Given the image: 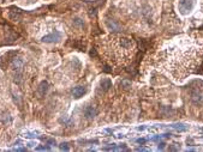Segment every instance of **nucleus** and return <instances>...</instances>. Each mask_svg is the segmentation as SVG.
<instances>
[{
	"label": "nucleus",
	"instance_id": "obj_1",
	"mask_svg": "<svg viewBox=\"0 0 203 152\" xmlns=\"http://www.w3.org/2000/svg\"><path fill=\"white\" fill-rule=\"evenodd\" d=\"M203 34L180 35L162 44L155 57V66L173 80L182 81L201 64Z\"/></svg>",
	"mask_w": 203,
	"mask_h": 152
},
{
	"label": "nucleus",
	"instance_id": "obj_2",
	"mask_svg": "<svg viewBox=\"0 0 203 152\" xmlns=\"http://www.w3.org/2000/svg\"><path fill=\"white\" fill-rule=\"evenodd\" d=\"M97 50L109 65L126 66L135 55L136 43L129 36L112 34L97 40Z\"/></svg>",
	"mask_w": 203,
	"mask_h": 152
},
{
	"label": "nucleus",
	"instance_id": "obj_3",
	"mask_svg": "<svg viewBox=\"0 0 203 152\" xmlns=\"http://www.w3.org/2000/svg\"><path fill=\"white\" fill-rule=\"evenodd\" d=\"M195 5H196V0H178L177 3L178 11L183 16L191 13L195 9Z\"/></svg>",
	"mask_w": 203,
	"mask_h": 152
},
{
	"label": "nucleus",
	"instance_id": "obj_4",
	"mask_svg": "<svg viewBox=\"0 0 203 152\" xmlns=\"http://www.w3.org/2000/svg\"><path fill=\"white\" fill-rule=\"evenodd\" d=\"M10 67H11V70H12L13 72H16L18 76H21L22 70H23V67H24V61H23L21 57L15 56V57H12L11 63H10Z\"/></svg>",
	"mask_w": 203,
	"mask_h": 152
},
{
	"label": "nucleus",
	"instance_id": "obj_5",
	"mask_svg": "<svg viewBox=\"0 0 203 152\" xmlns=\"http://www.w3.org/2000/svg\"><path fill=\"white\" fill-rule=\"evenodd\" d=\"M62 39V33L60 31H53L48 35H45L42 37V42L45 43H54V42H58Z\"/></svg>",
	"mask_w": 203,
	"mask_h": 152
},
{
	"label": "nucleus",
	"instance_id": "obj_6",
	"mask_svg": "<svg viewBox=\"0 0 203 152\" xmlns=\"http://www.w3.org/2000/svg\"><path fill=\"white\" fill-rule=\"evenodd\" d=\"M83 114H84V116H85V119H86V120H93V119L96 116L97 111H96V109H95L94 107L88 105V107H85V109H84Z\"/></svg>",
	"mask_w": 203,
	"mask_h": 152
},
{
	"label": "nucleus",
	"instance_id": "obj_7",
	"mask_svg": "<svg viewBox=\"0 0 203 152\" xmlns=\"http://www.w3.org/2000/svg\"><path fill=\"white\" fill-rule=\"evenodd\" d=\"M99 87H100V90H101L102 94L106 92V91H108V90L112 87V81H111V79H108V78L102 79V80L100 81V84H99Z\"/></svg>",
	"mask_w": 203,
	"mask_h": 152
},
{
	"label": "nucleus",
	"instance_id": "obj_8",
	"mask_svg": "<svg viewBox=\"0 0 203 152\" xmlns=\"http://www.w3.org/2000/svg\"><path fill=\"white\" fill-rule=\"evenodd\" d=\"M84 94H85V87L82 86V85H78V86L73 87V90H72V97L73 98H81Z\"/></svg>",
	"mask_w": 203,
	"mask_h": 152
},
{
	"label": "nucleus",
	"instance_id": "obj_9",
	"mask_svg": "<svg viewBox=\"0 0 203 152\" xmlns=\"http://www.w3.org/2000/svg\"><path fill=\"white\" fill-rule=\"evenodd\" d=\"M47 91H48V83L47 81H41L40 85H39V89H37V95L40 97H42V96H45L47 94Z\"/></svg>",
	"mask_w": 203,
	"mask_h": 152
},
{
	"label": "nucleus",
	"instance_id": "obj_10",
	"mask_svg": "<svg viewBox=\"0 0 203 152\" xmlns=\"http://www.w3.org/2000/svg\"><path fill=\"white\" fill-rule=\"evenodd\" d=\"M9 18L11 20H13V22H18L22 18V16H21L19 11H10L9 12Z\"/></svg>",
	"mask_w": 203,
	"mask_h": 152
},
{
	"label": "nucleus",
	"instance_id": "obj_11",
	"mask_svg": "<svg viewBox=\"0 0 203 152\" xmlns=\"http://www.w3.org/2000/svg\"><path fill=\"white\" fill-rule=\"evenodd\" d=\"M192 101L196 103H201L203 101V94L199 92V91H195L192 92Z\"/></svg>",
	"mask_w": 203,
	"mask_h": 152
},
{
	"label": "nucleus",
	"instance_id": "obj_12",
	"mask_svg": "<svg viewBox=\"0 0 203 152\" xmlns=\"http://www.w3.org/2000/svg\"><path fill=\"white\" fill-rule=\"evenodd\" d=\"M120 86L128 90L129 87H131V83H130V81H128V80H123V81L120 83Z\"/></svg>",
	"mask_w": 203,
	"mask_h": 152
},
{
	"label": "nucleus",
	"instance_id": "obj_13",
	"mask_svg": "<svg viewBox=\"0 0 203 152\" xmlns=\"http://www.w3.org/2000/svg\"><path fill=\"white\" fill-rule=\"evenodd\" d=\"M59 148L62 150V151H69V144L67 143H62L60 145H59Z\"/></svg>",
	"mask_w": 203,
	"mask_h": 152
},
{
	"label": "nucleus",
	"instance_id": "obj_14",
	"mask_svg": "<svg viewBox=\"0 0 203 152\" xmlns=\"http://www.w3.org/2000/svg\"><path fill=\"white\" fill-rule=\"evenodd\" d=\"M35 150L36 151H43V150H46V151H48V150H51L48 146H37V147H35Z\"/></svg>",
	"mask_w": 203,
	"mask_h": 152
},
{
	"label": "nucleus",
	"instance_id": "obj_15",
	"mask_svg": "<svg viewBox=\"0 0 203 152\" xmlns=\"http://www.w3.org/2000/svg\"><path fill=\"white\" fill-rule=\"evenodd\" d=\"M75 24L76 25H83V20H81V19H75Z\"/></svg>",
	"mask_w": 203,
	"mask_h": 152
},
{
	"label": "nucleus",
	"instance_id": "obj_16",
	"mask_svg": "<svg viewBox=\"0 0 203 152\" xmlns=\"http://www.w3.org/2000/svg\"><path fill=\"white\" fill-rule=\"evenodd\" d=\"M47 144H48V145H54V144H55V140H54V139H48V140H47Z\"/></svg>",
	"mask_w": 203,
	"mask_h": 152
},
{
	"label": "nucleus",
	"instance_id": "obj_17",
	"mask_svg": "<svg viewBox=\"0 0 203 152\" xmlns=\"http://www.w3.org/2000/svg\"><path fill=\"white\" fill-rule=\"evenodd\" d=\"M137 143H138V144H144V143H146V139H138Z\"/></svg>",
	"mask_w": 203,
	"mask_h": 152
},
{
	"label": "nucleus",
	"instance_id": "obj_18",
	"mask_svg": "<svg viewBox=\"0 0 203 152\" xmlns=\"http://www.w3.org/2000/svg\"><path fill=\"white\" fill-rule=\"evenodd\" d=\"M15 151H26V148H24V147H21V148H16Z\"/></svg>",
	"mask_w": 203,
	"mask_h": 152
},
{
	"label": "nucleus",
	"instance_id": "obj_19",
	"mask_svg": "<svg viewBox=\"0 0 203 152\" xmlns=\"http://www.w3.org/2000/svg\"><path fill=\"white\" fill-rule=\"evenodd\" d=\"M137 151H148L147 148H143V147H141V148H137Z\"/></svg>",
	"mask_w": 203,
	"mask_h": 152
}]
</instances>
